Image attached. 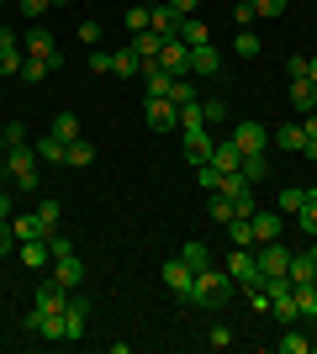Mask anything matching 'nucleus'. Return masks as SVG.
I'll return each instance as SVG.
<instances>
[{
	"mask_svg": "<svg viewBox=\"0 0 317 354\" xmlns=\"http://www.w3.org/2000/svg\"><path fill=\"white\" fill-rule=\"evenodd\" d=\"M249 222H254V249L259 243H275V238H280V217H275V212H249Z\"/></svg>",
	"mask_w": 317,
	"mask_h": 354,
	"instance_id": "18",
	"label": "nucleus"
},
{
	"mask_svg": "<svg viewBox=\"0 0 317 354\" xmlns=\"http://www.w3.org/2000/svg\"><path fill=\"white\" fill-rule=\"evenodd\" d=\"M211 217H217V222H233V217H243V212L233 207V201H227L222 191H211Z\"/></svg>",
	"mask_w": 317,
	"mask_h": 354,
	"instance_id": "34",
	"label": "nucleus"
},
{
	"mask_svg": "<svg viewBox=\"0 0 317 354\" xmlns=\"http://www.w3.org/2000/svg\"><path fill=\"white\" fill-rule=\"evenodd\" d=\"M48 6H53V0H21V16H27V21H37Z\"/></svg>",
	"mask_w": 317,
	"mask_h": 354,
	"instance_id": "46",
	"label": "nucleus"
},
{
	"mask_svg": "<svg viewBox=\"0 0 317 354\" xmlns=\"http://www.w3.org/2000/svg\"><path fill=\"white\" fill-rule=\"evenodd\" d=\"M211 164H217V169H222V175H227V169H238V164H243L238 143H233V138H227V143H217V148H211Z\"/></svg>",
	"mask_w": 317,
	"mask_h": 354,
	"instance_id": "27",
	"label": "nucleus"
},
{
	"mask_svg": "<svg viewBox=\"0 0 317 354\" xmlns=\"http://www.w3.org/2000/svg\"><path fill=\"white\" fill-rule=\"evenodd\" d=\"M222 69V53H217V48L211 43H201V48H191V74H196V80H211V74Z\"/></svg>",
	"mask_w": 317,
	"mask_h": 354,
	"instance_id": "16",
	"label": "nucleus"
},
{
	"mask_svg": "<svg viewBox=\"0 0 317 354\" xmlns=\"http://www.w3.org/2000/svg\"><path fill=\"white\" fill-rule=\"evenodd\" d=\"M53 138H64V143H75L79 138V122H75V111H64V117H53V127H48Z\"/></svg>",
	"mask_w": 317,
	"mask_h": 354,
	"instance_id": "31",
	"label": "nucleus"
},
{
	"mask_svg": "<svg viewBox=\"0 0 317 354\" xmlns=\"http://www.w3.org/2000/svg\"><path fill=\"white\" fill-rule=\"evenodd\" d=\"M127 32H148V6H133V11H127Z\"/></svg>",
	"mask_w": 317,
	"mask_h": 354,
	"instance_id": "42",
	"label": "nucleus"
},
{
	"mask_svg": "<svg viewBox=\"0 0 317 354\" xmlns=\"http://www.w3.org/2000/svg\"><path fill=\"white\" fill-rule=\"evenodd\" d=\"M302 133H307V138H317V111H307V117H302Z\"/></svg>",
	"mask_w": 317,
	"mask_h": 354,
	"instance_id": "55",
	"label": "nucleus"
},
{
	"mask_svg": "<svg viewBox=\"0 0 317 354\" xmlns=\"http://www.w3.org/2000/svg\"><path fill=\"white\" fill-rule=\"evenodd\" d=\"M280 349H286V354H307V349H312V339H307V333H291V328H286Z\"/></svg>",
	"mask_w": 317,
	"mask_h": 354,
	"instance_id": "40",
	"label": "nucleus"
},
{
	"mask_svg": "<svg viewBox=\"0 0 317 354\" xmlns=\"http://www.w3.org/2000/svg\"><path fill=\"white\" fill-rule=\"evenodd\" d=\"M291 106H296V111H317V85L312 80H291Z\"/></svg>",
	"mask_w": 317,
	"mask_h": 354,
	"instance_id": "20",
	"label": "nucleus"
},
{
	"mask_svg": "<svg viewBox=\"0 0 317 354\" xmlns=\"http://www.w3.org/2000/svg\"><path fill=\"white\" fill-rule=\"evenodd\" d=\"M307 80H312V85H317V59H307Z\"/></svg>",
	"mask_w": 317,
	"mask_h": 354,
	"instance_id": "58",
	"label": "nucleus"
},
{
	"mask_svg": "<svg viewBox=\"0 0 317 354\" xmlns=\"http://www.w3.org/2000/svg\"><path fill=\"white\" fill-rule=\"evenodd\" d=\"M201 117H206V122H222L227 117V101H206V106H201Z\"/></svg>",
	"mask_w": 317,
	"mask_h": 354,
	"instance_id": "49",
	"label": "nucleus"
},
{
	"mask_svg": "<svg viewBox=\"0 0 317 354\" xmlns=\"http://www.w3.org/2000/svg\"><path fill=\"white\" fill-rule=\"evenodd\" d=\"M53 281H59L64 291H75V286L85 281V259H79L75 249H69V254H59V259H53Z\"/></svg>",
	"mask_w": 317,
	"mask_h": 354,
	"instance_id": "8",
	"label": "nucleus"
},
{
	"mask_svg": "<svg viewBox=\"0 0 317 354\" xmlns=\"http://www.w3.org/2000/svg\"><path fill=\"white\" fill-rule=\"evenodd\" d=\"M270 143H280V148H286V153H302V143H307V133H302V127H280V133H275V138H270Z\"/></svg>",
	"mask_w": 317,
	"mask_h": 354,
	"instance_id": "32",
	"label": "nucleus"
},
{
	"mask_svg": "<svg viewBox=\"0 0 317 354\" xmlns=\"http://www.w3.org/2000/svg\"><path fill=\"white\" fill-rule=\"evenodd\" d=\"M137 80H143V90H148V95H169V85H175V74H169L159 59L143 64V74H137Z\"/></svg>",
	"mask_w": 317,
	"mask_h": 354,
	"instance_id": "15",
	"label": "nucleus"
},
{
	"mask_svg": "<svg viewBox=\"0 0 317 354\" xmlns=\"http://www.w3.org/2000/svg\"><path fill=\"white\" fill-rule=\"evenodd\" d=\"M307 201H317V185H312V191H307Z\"/></svg>",
	"mask_w": 317,
	"mask_h": 354,
	"instance_id": "61",
	"label": "nucleus"
},
{
	"mask_svg": "<svg viewBox=\"0 0 317 354\" xmlns=\"http://www.w3.org/2000/svg\"><path fill=\"white\" fill-rule=\"evenodd\" d=\"M227 275H233V286L243 281V291L265 281V275H259V259H254V249H233V254H227Z\"/></svg>",
	"mask_w": 317,
	"mask_h": 354,
	"instance_id": "5",
	"label": "nucleus"
},
{
	"mask_svg": "<svg viewBox=\"0 0 317 354\" xmlns=\"http://www.w3.org/2000/svg\"><path fill=\"white\" fill-rule=\"evenodd\" d=\"M302 153H307V159L317 164V138H307V143H302Z\"/></svg>",
	"mask_w": 317,
	"mask_h": 354,
	"instance_id": "56",
	"label": "nucleus"
},
{
	"mask_svg": "<svg viewBox=\"0 0 317 354\" xmlns=\"http://www.w3.org/2000/svg\"><path fill=\"white\" fill-rule=\"evenodd\" d=\"M148 27L159 32V37H180V11H175L169 0H159V6H148Z\"/></svg>",
	"mask_w": 317,
	"mask_h": 354,
	"instance_id": "12",
	"label": "nucleus"
},
{
	"mask_svg": "<svg viewBox=\"0 0 317 354\" xmlns=\"http://www.w3.org/2000/svg\"><path fill=\"white\" fill-rule=\"evenodd\" d=\"M0 217H16V212H11V196H6V191H0Z\"/></svg>",
	"mask_w": 317,
	"mask_h": 354,
	"instance_id": "57",
	"label": "nucleus"
},
{
	"mask_svg": "<svg viewBox=\"0 0 317 354\" xmlns=\"http://www.w3.org/2000/svg\"><path fill=\"white\" fill-rule=\"evenodd\" d=\"M206 344H211V349H227V344H233V333H227V328L217 323V328H211V333H206Z\"/></svg>",
	"mask_w": 317,
	"mask_h": 354,
	"instance_id": "48",
	"label": "nucleus"
},
{
	"mask_svg": "<svg viewBox=\"0 0 317 354\" xmlns=\"http://www.w3.org/2000/svg\"><path fill=\"white\" fill-rule=\"evenodd\" d=\"M79 43H101V21H85V27H79Z\"/></svg>",
	"mask_w": 317,
	"mask_h": 354,
	"instance_id": "53",
	"label": "nucleus"
},
{
	"mask_svg": "<svg viewBox=\"0 0 317 354\" xmlns=\"http://www.w3.org/2000/svg\"><path fill=\"white\" fill-rule=\"evenodd\" d=\"M227 296H233V275L227 270H196V281H191V291H185V301H201V307H227Z\"/></svg>",
	"mask_w": 317,
	"mask_h": 354,
	"instance_id": "1",
	"label": "nucleus"
},
{
	"mask_svg": "<svg viewBox=\"0 0 317 354\" xmlns=\"http://www.w3.org/2000/svg\"><path fill=\"white\" fill-rule=\"evenodd\" d=\"M64 307H69V291H64L59 281H48L43 291H37V301H32V312H37V317H59Z\"/></svg>",
	"mask_w": 317,
	"mask_h": 354,
	"instance_id": "10",
	"label": "nucleus"
},
{
	"mask_svg": "<svg viewBox=\"0 0 317 354\" xmlns=\"http://www.w3.org/2000/svg\"><path fill=\"white\" fill-rule=\"evenodd\" d=\"M233 48H238V59H259V48H265V43H259L249 27H238V43H233Z\"/></svg>",
	"mask_w": 317,
	"mask_h": 354,
	"instance_id": "36",
	"label": "nucleus"
},
{
	"mask_svg": "<svg viewBox=\"0 0 317 354\" xmlns=\"http://www.w3.org/2000/svg\"><path fill=\"white\" fill-rule=\"evenodd\" d=\"M286 74H291V80H307V59H302V53H291V59H286Z\"/></svg>",
	"mask_w": 317,
	"mask_h": 354,
	"instance_id": "50",
	"label": "nucleus"
},
{
	"mask_svg": "<svg viewBox=\"0 0 317 354\" xmlns=\"http://www.w3.org/2000/svg\"><path fill=\"white\" fill-rule=\"evenodd\" d=\"M254 16H259V11H254V0H243L238 11H233V21H238V27H249V21H254Z\"/></svg>",
	"mask_w": 317,
	"mask_h": 354,
	"instance_id": "52",
	"label": "nucleus"
},
{
	"mask_svg": "<svg viewBox=\"0 0 317 354\" xmlns=\"http://www.w3.org/2000/svg\"><path fill=\"white\" fill-rule=\"evenodd\" d=\"M21 59H27V48L16 32H0V74H21Z\"/></svg>",
	"mask_w": 317,
	"mask_h": 354,
	"instance_id": "13",
	"label": "nucleus"
},
{
	"mask_svg": "<svg viewBox=\"0 0 317 354\" xmlns=\"http://www.w3.org/2000/svg\"><path fill=\"white\" fill-rule=\"evenodd\" d=\"M196 180H201V191L211 196V191H217V185H222V169H217V164L206 159V164H196Z\"/></svg>",
	"mask_w": 317,
	"mask_h": 354,
	"instance_id": "35",
	"label": "nucleus"
},
{
	"mask_svg": "<svg viewBox=\"0 0 317 354\" xmlns=\"http://www.w3.org/2000/svg\"><path fill=\"white\" fill-rule=\"evenodd\" d=\"M0 254H16V233H11V217H0Z\"/></svg>",
	"mask_w": 317,
	"mask_h": 354,
	"instance_id": "45",
	"label": "nucleus"
},
{
	"mask_svg": "<svg viewBox=\"0 0 317 354\" xmlns=\"http://www.w3.org/2000/svg\"><path fill=\"white\" fill-rule=\"evenodd\" d=\"M159 275H164V286H169V291H175V296H185V291H191V281H196V270L185 265L180 254H175V259H169V265L159 270Z\"/></svg>",
	"mask_w": 317,
	"mask_h": 354,
	"instance_id": "14",
	"label": "nucleus"
},
{
	"mask_svg": "<svg viewBox=\"0 0 317 354\" xmlns=\"http://www.w3.org/2000/svg\"><path fill=\"white\" fill-rule=\"evenodd\" d=\"M296 222H302V233H307V238H317V201H307V207L296 212Z\"/></svg>",
	"mask_w": 317,
	"mask_h": 354,
	"instance_id": "41",
	"label": "nucleus"
},
{
	"mask_svg": "<svg viewBox=\"0 0 317 354\" xmlns=\"http://www.w3.org/2000/svg\"><path fill=\"white\" fill-rule=\"evenodd\" d=\"M227 238H233V249H254V222L233 217V222H227Z\"/></svg>",
	"mask_w": 317,
	"mask_h": 354,
	"instance_id": "29",
	"label": "nucleus"
},
{
	"mask_svg": "<svg viewBox=\"0 0 317 354\" xmlns=\"http://www.w3.org/2000/svg\"><path fill=\"white\" fill-rule=\"evenodd\" d=\"M233 143H238V153H265V148H270V127L243 122V127H233Z\"/></svg>",
	"mask_w": 317,
	"mask_h": 354,
	"instance_id": "9",
	"label": "nucleus"
},
{
	"mask_svg": "<svg viewBox=\"0 0 317 354\" xmlns=\"http://www.w3.org/2000/svg\"><path fill=\"white\" fill-rule=\"evenodd\" d=\"M11 233H16V243H21V238H48V227H43L37 212H27V217H11Z\"/></svg>",
	"mask_w": 317,
	"mask_h": 354,
	"instance_id": "25",
	"label": "nucleus"
},
{
	"mask_svg": "<svg viewBox=\"0 0 317 354\" xmlns=\"http://www.w3.org/2000/svg\"><path fill=\"white\" fill-rule=\"evenodd\" d=\"M0 133H6L11 148H21V143H27V122H11V127H0Z\"/></svg>",
	"mask_w": 317,
	"mask_h": 354,
	"instance_id": "44",
	"label": "nucleus"
},
{
	"mask_svg": "<svg viewBox=\"0 0 317 354\" xmlns=\"http://www.w3.org/2000/svg\"><path fill=\"white\" fill-rule=\"evenodd\" d=\"M180 43H191V48L211 43V32H206V21H196V16H180Z\"/></svg>",
	"mask_w": 317,
	"mask_h": 354,
	"instance_id": "28",
	"label": "nucleus"
},
{
	"mask_svg": "<svg viewBox=\"0 0 317 354\" xmlns=\"http://www.w3.org/2000/svg\"><path fill=\"white\" fill-rule=\"evenodd\" d=\"M302 207H307V191L286 185V191H280V212H302Z\"/></svg>",
	"mask_w": 317,
	"mask_h": 354,
	"instance_id": "39",
	"label": "nucleus"
},
{
	"mask_svg": "<svg viewBox=\"0 0 317 354\" xmlns=\"http://www.w3.org/2000/svg\"><path fill=\"white\" fill-rule=\"evenodd\" d=\"M238 169H243V180H265L270 175V159H265V153H243Z\"/></svg>",
	"mask_w": 317,
	"mask_h": 354,
	"instance_id": "30",
	"label": "nucleus"
},
{
	"mask_svg": "<svg viewBox=\"0 0 317 354\" xmlns=\"http://www.w3.org/2000/svg\"><path fill=\"white\" fill-rule=\"evenodd\" d=\"M211 148H217V143H211L206 127H185V159H191V164H206Z\"/></svg>",
	"mask_w": 317,
	"mask_h": 354,
	"instance_id": "17",
	"label": "nucleus"
},
{
	"mask_svg": "<svg viewBox=\"0 0 317 354\" xmlns=\"http://www.w3.org/2000/svg\"><path fill=\"white\" fill-rule=\"evenodd\" d=\"M127 48H133V53H137V59H143V64H148V59H159V48H164V37H159V32H133V43H127Z\"/></svg>",
	"mask_w": 317,
	"mask_h": 354,
	"instance_id": "19",
	"label": "nucleus"
},
{
	"mask_svg": "<svg viewBox=\"0 0 317 354\" xmlns=\"http://www.w3.org/2000/svg\"><path fill=\"white\" fill-rule=\"evenodd\" d=\"M64 153H69V143H64V138H53V133L37 138V159H43V164H64Z\"/></svg>",
	"mask_w": 317,
	"mask_h": 354,
	"instance_id": "26",
	"label": "nucleus"
},
{
	"mask_svg": "<svg viewBox=\"0 0 317 354\" xmlns=\"http://www.w3.org/2000/svg\"><path fill=\"white\" fill-rule=\"evenodd\" d=\"M169 6H175L180 16H196V6H201V0H169Z\"/></svg>",
	"mask_w": 317,
	"mask_h": 354,
	"instance_id": "54",
	"label": "nucleus"
},
{
	"mask_svg": "<svg viewBox=\"0 0 317 354\" xmlns=\"http://www.w3.org/2000/svg\"><path fill=\"white\" fill-rule=\"evenodd\" d=\"M37 143H21V148H6V169H11V185L16 191H32V185H37V175H43V169H37Z\"/></svg>",
	"mask_w": 317,
	"mask_h": 354,
	"instance_id": "2",
	"label": "nucleus"
},
{
	"mask_svg": "<svg viewBox=\"0 0 317 354\" xmlns=\"http://www.w3.org/2000/svg\"><path fill=\"white\" fill-rule=\"evenodd\" d=\"M64 164H69V169L95 164V143H90V138H75V143H69V153H64Z\"/></svg>",
	"mask_w": 317,
	"mask_h": 354,
	"instance_id": "23",
	"label": "nucleus"
},
{
	"mask_svg": "<svg viewBox=\"0 0 317 354\" xmlns=\"http://www.w3.org/2000/svg\"><path fill=\"white\" fill-rule=\"evenodd\" d=\"M21 48H27V53H37V59H53V64H64V59H59V37H53V32H48L43 21H32V27H27Z\"/></svg>",
	"mask_w": 317,
	"mask_h": 354,
	"instance_id": "6",
	"label": "nucleus"
},
{
	"mask_svg": "<svg viewBox=\"0 0 317 354\" xmlns=\"http://www.w3.org/2000/svg\"><path fill=\"white\" fill-rule=\"evenodd\" d=\"M90 69L95 74H111V53H106V48H95V53H90Z\"/></svg>",
	"mask_w": 317,
	"mask_h": 354,
	"instance_id": "51",
	"label": "nucleus"
},
{
	"mask_svg": "<svg viewBox=\"0 0 317 354\" xmlns=\"http://www.w3.org/2000/svg\"><path fill=\"white\" fill-rule=\"evenodd\" d=\"M59 69V64L53 59H37V53H27V59H21V80H27V85H37V80H48V74Z\"/></svg>",
	"mask_w": 317,
	"mask_h": 354,
	"instance_id": "24",
	"label": "nucleus"
},
{
	"mask_svg": "<svg viewBox=\"0 0 317 354\" xmlns=\"http://www.w3.org/2000/svg\"><path fill=\"white\" fill-rule=\"evenodd\" d=\"M169 101H175V106H191V101H196V85H191V74L169 85Z\"/></svg>",
	"mask_w": 317,
	"mask_h": 354,
	"instance_id": "37",
	"label": "nucleus"
},
{
	"mask_svg": "<svg viewBox=\"0 0 317 354\" xmlns=\"http://www.w3.org/2000/svg\"><path fill=\"white\" fill-rule=\"evenodd\" d=\"M185 127H201V101L180 106V133H185Z\"/></svg>",
	"mask_w": 317,
	"mask_h": 354,
	"instance_id": "43",
	"label": "nucleus"
},
{
	"mask_svg": "<svg viewBox=\"0 0 317 354\" xmlns=\"http://www.w3.org/2000/svg\"><path fill=\"white\" fill-rule=\"evenodd\" d=\"M159 64H164L175 80H185V74H191V43H180V37H164V48H159Z\"/></svg>",
	"mask_w": 317,
	"mask_h": 354,
	"instance_id": "7",
	"label": "nucleus"
},
{
	"mask_svg": "<svg viewBox=\"0 0 317 354\" xmlns=\"http://www.w3.org/2000/svg\"><path fill=\"white\" fill-rule=\"evenodd\" d=\"M6 148H11V143H6V133H0V159H6Z\"/></svg>",
	"mask_w": 317,
	"mask_h": 354,
	"instance_id": "59",
	"label": "nucleus"
},
{
	"mask_svg": "<svg viewBox=\"0 0 317 354\" xmlns=\"http://www.w3.org/2000/svg\"><path fill=\"white\" fill-rule=\"evenodd\" d=\"M307 254H312V265H317V238H312V249H307Z\"/></svg>",
	"mask_w": 317,
	"mask_h": 354,
	"instance_id": "60",
	"label": "nucleus"
},
{
	"mask_svg": "<svg viewBox=\"0 0 317 354\" xmlns=\"http://www.w3.org/2000/svg\"><path fill=\"white\" fill-rule=\"evenodd\" d=\"M254 259H259V275H265V281H270V275H286V270H291V249L280 243V238H275V243H259Z\"/></svg>",
	"mask_w": 317,
	"mask_h": 354,
	"instance_id": "4",
	"label": "nucleus"
},
{
	"mask_svg": "<svg viewBox=\"0 0 317 354\" xmlns=\"http://www.w3.org/2000/svg\"><path fill=\"white\" fill-rule=\"evenodd\" d=\"M259 16H286V0H254Z\"/></svg>",
	"mask_w": 317,
	"mask_h": 354,
	"instance_id": "47",
	"label": "nucleus"
},
{
	"mask_svg": "<svg viewBox=\"0 0 317 354\" xmlns=\"http://www.w3.org/2000/svg\"><path fill=\"white\" fill-rule=\"evenodd\" d=\"M111 74H122V80H133V74H143V59H137L133 48H117V53H111Z\"/></svg>",
	"mask_w": 317,
	"mask_h": 354,
	"instance_id": "22",
	"label": "nucleus"
},
{
	"mask_svg": "<svg viewBox=\"0 0 317 354\" xmlns=\"http://www.w3.org/2000/svg\"><path fill=\"white\" fill-rule=\"evenodd\" d=\"M16 259L27 270H43V265H53V249H48V238H21V243H16Z\"/></svg>",
	"mask_w": 317,
	"mask_h": 354,
	"instance_id": "11",
	"label": "nucleus"
},
{
	"mask_svg": "<svg viewBox=\"0 0 317 354\" xmlns=\"http://www.w3.org/2000/svg\"><path fill=\"white\" fill-rule=\"evenodd\" d=\"M37 217H43L48 238H53V233H59V217H64V207H59V201H43V207H37Z\"/></svg>",
	"mask_w": 317,
	"mask_h": 354,
	"instance_id": "38",
	"label": "nucleus"
},
{
	"mask_svg": "<svg viewBox=\"0 0 317 354\" xmlns=\"http://www.w3.org/2000/svg\"><path fill=\"white\" fill-rule=\"evenodd\" d=\"M180 259H185L191 270H206V265H211V249H206V243H185Z\"/></svg>",
	"mask_w": 317,
	"mask_h": 354,
	"instance_id": "33",
	"label": "nucleus"
},
{
	"mask_svg": "<svg viewBox=\"0 0 317 354\" xmlns=\"http://www.w3.org/2000/svg\"><path fill=\"white\" fill-rule=\"evenodd\" d=\"M291 286H312L317 281V265H312V254H291Z\"/></svg>",
	"mask_w": 317,
	"mask_h": 354,
	"instance_id": "21",
	"label": "nucleus"
},
{
	"mask_svg": "<svg viewBox=\"0 0 317 354\" xmlns=\"http://www.w3.org/2000/svg\"><path fill=\"white\" fill-rule=\"evenodd\" d=\"M143 117H148V127H159V133H180V106L169 101V95H148Z\"/></svg>",
	"mask_w": 317,
	"mask_h": 354,
	"instance_id": "3",
	"label": "nucleus"
}]
</instances>
